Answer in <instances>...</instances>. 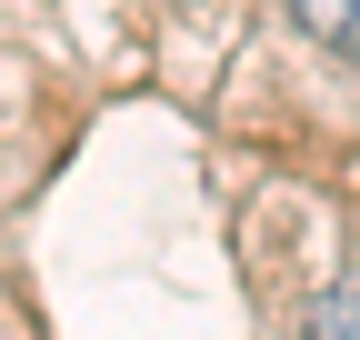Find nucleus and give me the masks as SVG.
Listing matches in <instances>:
<instances>
[{"mask_svg": "<svg viewBox=\"0 0 360 340\" xmlns=\"http://www.w3.org/2000/svg\"><path fill=\"white\" fill-rule=\"evenodd\" d=\"M290 20L321 40V51H340V60H360V0H290Z\"/></svg>", "mask_w": 360, "mask_h": 340, "instance_id": "1", "label": "nucleus"}, {"mask_svg": "<svg viewBox=\"0 0 360 340\" xmlns=\"http://www.w3.org/2000/svg\"><path fill=\"white\" fill-rule=\"evenodd\" d=\"M300 340H360V270H350V280H330L321 301H310Z\"/></svg>", "mask_w": 360, "mask_h": 340, "instance_id": "2", "label": "nucleus"}]
</instances>
